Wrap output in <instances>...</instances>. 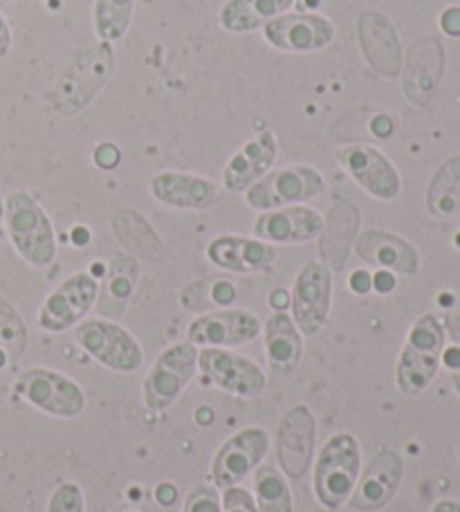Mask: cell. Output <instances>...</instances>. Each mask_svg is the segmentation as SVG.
<instances>
[{
    "label": "cell",
    "mask_w": 460,
    "mask_h": 512,
    "mask_svg": "<svg viewBox=\"0 0 460 512\" xmlns=\"http://www.w3.org/2000/svg\"><path fill=\"white\" fill-rule=\"evenodd\" d=\"M115 72L113 43L99 41L79 52L63 70L52 93V108L61 117H77L95 102Z\"/></svg>",
    "instance_id": "1"
},
{
    "label": "cell",
    "mask_w": 460,
    "mask_h": 512,
    "mask_svg": "<svg viewBox=\"0 0 460 512\" xmlns=\"http://www.w3.org/2000/svg\"><path fill=\"white\" fill-rule=\"evenodd\" d=\"M7 232L16 252L34 268H48L57 256L54 227L45 209L25 191H14L5 200Z\"/></svg>",
    "instance_id": "2"
},
{
    "label": "cell",
    "mask_w": 460,
    "mask_h": 512,
    "mask_svg": "<svg viewBox=\"0 0 460 512\" xmlns=\"http://www.w3.org/2000/svg\"><path fill=\"white\" fill-rule=\"evenodd\" d=\"M445 349V328L434 315H422L413 324L398 362V387L418 396L436 378Z\"/></svg>",
    "instance_id": "3"
},
{
    "label": "cell",
    "mask_w": 460,
    "mask_h": 512,
    "mask_svg": "<svg viewBox=\"0 0 460 512\" xmlns=\"http://www.w3.org/2000/svg\"><path fill=\"white\" fill-rule=\"evenodd\" d=\"M321 194H326L324 173L308 164H290L265 173L259 182L245 189V203L256 212H272V209L303 205Z\"/></svg>",
    "instance_id": "4"
},
{
    "label": "cell",
    "mask_w": 460,
    "mask_h": 512,
    "mask_svg": "<svg viewBox=\"0 0 460 512\" xmlns=\"http://www.w3.org/2000/svg\"><path fill=\"white\" fill-rule=\"evenodd\" d=\"M360 477V445L351 434H337L324 445L315 468L317 499L337 510L351 499Z\"/></svg>",
    "instance_id": "5"
},
{
    "label": "cell",
    "mask_w": 460,
    "mask_h": 512,
    "mask_svg": "<svg viewBox=\"0 0 460 512\" xmlns=\"http://www.w3.org/2000/svg\"><path fill=\"white\" fill-rule=\"evenodd\" d=\"M292 322L301 335H317L326 326L333 306V270L321 261H310L294 279Z\"/></svg>",
    "instance_id": "6"
},
{
    "label": "cell",
    "mask_w": 460,
    "mask_h": 512,
    "mask_svg": "<svg viewBox=\"0 0 460 512\" xmlns=\"http://www.w3.org/2000/svg\"><path fill=\"white\" fill-rule=\"evenodd\" d=\"M75 337L81 349H86L108 369L131 373L142 367V346L124 326L108 322V319H88L77 326Z\"/></svg>",
    "instance_id": "7"
},
{
    "label": "cell",
    "mask_w": 460,
    "mask_h": 512,
    "mask_svg": "<svg viewBox=\"0 0 460 512\" xmlns=\"http://www.w3.org/2000/svg\"><path fill=\"white\" fill-rule=\"evenodd\" d=\"M335 25L328 16L315 12L283 14L263 27V36L274 50L290 54H312L333 45Z\"/></svg>",
    "instance_id": "8"
},
{
    "label": "cell",
    "mask_w": 460,
    "mask_h": 512,
    "mask_svg": "<svg viewBox=\"0 0 460 512\" xmlns=\"http://www.w3.org/2000/svg\"><path fill=\"white\" fill-rule=\"evenodd\" d=\"M198 369V351L189 342L173 344L155 360L144 382V402L149 409L162 411L178 400Z\"/></svg>",
    "instance_id": "9"
},
{
    "label": "cell",
    "mask_w": 460,
    "mask_h": 512,
    "mask_svg": "<svg viewBox=\"0 0 460 512\" xmlns=\"http://www.w3.org/2000/svg\"><path fill=\"white\" fill-rule=\"evenodd\" d=\"M445 75V50L436 36L411 45L402 63V93L413 106L427 108L434 102Z\"/></svg>",
    "instance_id": "10"
},
{
    "label": "cell",
    "mask_w": 460,
    "mask_h": 512,
    "mask_svg": "<svg viewBox=\"0 0 460 512\" xmlns=\"http://www.w3.org/2000/svg\"><path fill=\"white\" fill-rule=\"evenodd\" d=\"M344 171L368 196L377 200H395L400 196L402 180L395 164L371 144H346L337 151Z\"/></svg>",
    "instance_id": "11"
},
{
    "label": "cell",
    "mask_w": 460,
    "mask_h": 512,
    "mask_svg": "<svg viewBox=\"0 0 460 512\" xmlns=\"http://www.w3.org/2000/svg\"><path fill=\"white\" fill-rule=\"evenodd\" d=\"M357 43L362 57L377 75L393 79L400 77L404 63V48L395 25L384 12L366 9L357 18Z\"/></svg>",
    "instance_id": "12"
},
{
    "label": "cell",
    "mask_w": 460,
    "mask_h": 512,
    "mask_svg": "<svg viewBox=\"0 0 460 512\" xmlns=\"http://www.w3.org/2000/svg\"><path fill=\"white\" fill-rule=\"evenodd\" d=\"M99 297V281L92 272H77L45 299L39 313L41 328L50 333H63L79 324L95 306Z\"/></svg>",
    "instance_id": "13"
},
{
    "label": "cell",
    "mask_w": 460,
    "mask_h": 512,
    "mask_svg": "<svg viewBox=\"0 0 460 512\" xmlns=\"http://www.w3.org/2000/svg\"><path fill=\"white\" fill-rule=\"evenodd\" d=\"M18 391L36 409L57 418H75L86 407V396L75 380L50 369H30L18 380Z\"/></svg>",
    "instance_id": "14"
},
{
    "label": "cell",
    "mask_w": 460,
    "mask_h": 512,
    "mask_svg": "<svg viewBox=\"0 0 460 512\" xmlns=\"http://www.w3.org/2000/svg\"><path fill=\"white\" fill-rule=\"evenodd\" d=\"M198 369L207 382L234 396L252 398L265 391V373L245 355L205 346L198 353Z\"/></svg>",
    "instance_id": "15"
},
{
    "label": "cell",
    "mask_w": 460,
    "mask_h": 512,
    "mask_svg": "<svg viewBox=\"0 0 460 512\" xmlns=\"http://www.w3.org/2000/svg\"><path fill=\"white\" fill-rule=\"evenodd\" d=\"M263 324L250 310H216L193 319L187 328L189 344L193 346H241L261 335Z\"/></svg>",
    "instance_id": "16"
},
{
    "label": "cell",
    "mask_w": 460,
    "mask_h": 512,
    "mask_svg": "<svg viewBox=\"0 0 460 512\" xmlns=\"http://www.w3.org/2000/svg\"><path fill=\"white\" fill-rule=\"evenodd\" d=\"M324 230V216L317 209L306 205H292L261 212L254 221V239L265 243L297 245L310 243L321 236Z\"/></svg>",
    "instance_id": "17"
},
{
    "label": "cell",
    "mask_w": 460,
    "mask_h": 512,
    "mask_svg": "<svg viewBox=\"0 0 460 512\" xmlns=\"http://www.w3.org/2000/svg\"><path fill=\"white\" fill-rule=\"evenodd\" d=\"M268 434L263 429H243L236 436L220 447L216 454L211 477H214L218 488H234L250 474L256 465L268 454Z\"/></svg>",
    "instance_id": "18"
},
{
    "label": "cell",
    "mask_w": 460,
    "mask_h": 512,
    "mask_svg": "<svg viewBox=\"0 0 460 512\" xmlns=\"http://www.w3.org/2000/svg\"><path fill=\"white\" fill-rule=\"evenodd\" d=\"M315 418L308 407H294L283 416L276 438V454L283 472L299 479L308 472L312 452H315Z\"/></svg>",
    "instance_id": "19"
},
{
    "label": "cell",
    "mask_w": 460,
    "mask_h": 512,
    "mask_svg": "<svg viewBox=\"0 0 460 512\" xmlns=\"http://www.w3.org/2000/svg\"><path fill=\"white\" fill-rule=\"evenodd\" d=\"M149 187L151 196L158 203L173 209H209L223 196V191L214 180L182 171L155 173Z\"/></svg>",
    "instance_id": "20"
},
{
    "label": "cell",
    "mask_w": 460,
    "mask_h": 512,
    "mask_svg": "<svg viewBox=\"0 0 460 512\" xmlns=\"http://www.w3.org/2000/svg\"><path fill=\"white\" fill-rule=\"evenodd\" d=\"M276 158H279V140L276 133L265 128L252 140H247L238 149L223 171V185L229 191H245L254 182H259L265 173H270Z\"/></svg>",
    "instance_id": "21"
},
{
    "label": "cell",
    "mask_w": 460,
    "mask_h": 512,
    "mask_svg": "<svg viewBox=\"0 0 460 512\" xmlns=\"http://www.w3.org/2000/svg\"><path fill=\"white\" fill-rule=\"evenodd\" d=\"M355 254L366 265L413 277L420 270V256L409 241L382 230H366L355 239Z\"/></svg>",
    "instance_id": "22"
},
{
    "label": "cell",
    "mask_w": 460,
    "mask_h": 512,
    "mask_svg": "<svg viewBox=\"0 0 460 512\" xmlns=\"http://www.w3.org/2000/svg\"><path fill=\"white\" fill-rule=\"evenodd\" d=\"M404 463L398 452H380L368 465L360 486L353 490L351 508L360 512H375L384 508L400 488Z\"/></svg>",
    "instance_id": "23"
},
{
    "label": "cell",
    "mask_w": 460,
    "mask_h": 512,
    "mask_svg": "<svg viewBox=\"0 0 460 512\" xmlns=\"http://www.w3.org/2000/svg\"><path fill=\"white\" fill-rule=\"evenodd\" d=\"M207 259L220 270L236 274H254L268 270L276 259L270 243L247 236H218L209 243Z\"/></svg>",
    "instance_id": "24"
},
{
    "label": "cell",
    "mask_w": 460,
    "mask_h": 512,
    "mask_svg": "<svg viewBox=\"0 0 460 512\" xmlns=\"http://www.w3.org/2000/svg\"><path fill=\"white\" fill-rule=\"evenodd\" d=\"M360 227V209L348 200H337L324 218V230H321V256L330 270L342 272L348 254L355 245V234Z\"/></svg>",
    "instance_id": "25"
},
{
    "label": "cell",
    "mask_w": 460,
    "mask_h": 512,
    "mask_svg": "<svg viewBox=\"0 0 460 512\" xmlns=\"http://www.w3.org/2000/svg\"><path fill=\"white\" fill-rule=\"evenodd\" d=\"M265 353H268V364L274 376L285 378L299 367L303 337L285 310L270 315L265 322Z\"/></svg>",
    "instance_id": "26"
},
{
    "label": "cell",
    "mask_w": 460,
    "mask_h": 512,
    "mask_svg": "<svg viewBox=\"0 0 460 512\" xmlns=\"http://www.w3.org/2000/svg\"><path fill=\"white\" fill-rule=\"evenodd\" d=\"M294 3L297 0H227L218 12V23L229 34H250L288 14Z\"/></svg>",
    "instance_id": "27"
},
{
    "label": "cell",
    "mask_w": 460,
    "mask_h": 512,
    "mask_svg": "<svg viewBox=\"0 0 460 512\" xmlns=\"http://www.w3.org/2000/svg\"><path fill=\"white\" fill-rule=\"evenodd\" d=\"M110 227H113L117 243L128 254H133L135 259L149 263L162 261L164 243L160 234L153 230V225L140 212H135V209H119L113 221H110Z\"/></svg>",
    "instance_id": "28"
},
{
    "label": "cell",
    "mask_w": 460,
    "mask_h": 512,
    "mask_svg": "<svg viewBox=\"0 0 460 512\" xmlns=\"http://www.w3.org/2000/svg\"><path fill=\"white\" fill-rule=\"evenodd\" d=\"M427 209L436 218H449L460 209V155L445 160L434 173L427 189Z\"/></svg>",
    "instance_id": "29"
},
{
    "label": "cell",
    "mask_w": 460,
    "mask_h": 512,
    "mask_svg": "<svg viewBox=\"0 0 460 512\" xmlns=\"http://www.w3.org/2000/svg\"><path fill=\"white\" fill-rule=\"evenodd\" d=\"M135 0H95L92 7V27L99 41H122L133 21Z\"/></svg>",
    "instance_id": "30"
},
{
    "label": "cell",
    "mask_w": 460,
    "mask_h": 512,
    "mask_svg": "<svg viewBox=\"0 0 460 512\" xmlns=\"http://www.w3.org/2000/svg\"><path fill=\"white\" fill-rule=\"evenodd\" d=\"M259 512H292V495L283 474L265 465L254 477Z\"/></svg>",
    "instance_id": "31"
},
{
    "label": "cell",
    "mask_w": 460,
    "mask_h": 512,
    "mask_svg": "<svg viewBox=\"0 0 460 512\" xmlns=\"http://www.w3.org/2000/svg\"><path fill=\"white\" fill-rule=\"evenodd\" d=\"M27 349V328L16 308L0 297V351L7 360L16 362Z\"/></svg>",
    "instance_id": "32"
},
{
    "label": "cell",
    "mask_w": 460,
    "mask_h": 512,
    "mask_svg": "<svg viewBox=\"0 0 460 512\" xmlns=\"http://www.w3.org/2000/svg\"><path fill=\"white\" fill-rule=\"evenodd\" d=\"M135 279H137V270H135V261L133 259H122V256H117L115 259V270L110 274V281H108V295L110 299L119 301V304H124L131 297V292L135 288Z\"/></svg>",
    "instance_id": "33"
},
{
    "label": "cell",
    "mask_w": 460,
    "mask_h": 512,
    "mask_svg": "<svg viewBox=\"0 0 460 512\" xmlns=\"http://www.w3.org/2000/svg\"><path fill=\"white\" fill-rule=\"evenodd\" d=\"M48 512H84V495L77 483H63L52 495Z\"/></svg>",
    "instance_id": "34"
},
{
    "label": "cell",
    "mask_w": 460,
    "mask_h": 512,
    "mask_svg": "<svg viewBox=\"0 0 460 512\" xmlns=\"http://www.w3.org/2000/svg\"><path fill=\"white\" fill-rule=\"evenodd\" d=\"M184 512H223V510H220L216 490H211L207 486H198L191 490L187 504H184Z\"/></svg>",
    "instance_id": "35"
},
{
    "label": "cell",
    "mask_w": 460,
    "mask_h": 512,
    "mask_svg": "<svg viewBox=\"0 0 460 512\" xmlns=\"http://www.w3.org/2000/svg\"><path fill=\"white\" fill-rule=\"evenodd\" d=\"M92 162L101 171H113L122 164V149L115 142H99L92 151Z\"/></svg>",
    "instance_id": "36"
},
{
    "label": "cell",
    "mask_w": 460,
    "mask_h": 512,
    "mask_svg": "<svg viewBox=\"0 0 460 512\" xmlns=\"http://www.w3.org/2000/svg\"><path fill=\"white\" fill-rule=\"evenodd\" d=\"M225 512H259L252 495L243 488L225 490Z\"/></svg>",
    "instance_id": "37"
},
{
    "label": "cell",
    "mask_w": 460,
    "mask_h": 512,
    "mask_svg": "<svg viewBox=\"0 0 460 512\" xmlns=\"http://www.w3.org/2000/svg\"><path fill=\"white\" fill-rule=\"evenodd\" d=\"M234 299H236L234 283L220 279L209 286V301L214 306H232Z\"/></svg>",
    "instance_id": "38"
},
{
    "label": "cell",
    "mask_w": 460,
    "mask_h": 512,
    "mask_svg": "<svg viewBox=\"0 0 460 512\" xmlns=\"http://www.w3.org/2000/svg\"><path fill=\"white\" fill-rule=\"evenodd\" d=\"M368 128H371V135L375 137V140H389V137L395 133V120L386 113H375L371 117V124H368Z\"/></svg>",
    "instance_id": "39"
},
{
    "label": "cell",
    "mask_w": 460,
    "mask_h": 512,
    "mask_svg": "<svg viewBox=\"0 0 460 512\" xmlns=\"http://www.w3.org/2000/svg\"><path fill=\"white\" fill-rule=\"evenodd\" d=\"M348 288H351L355 295H368L373 290V274L368 270H355L348 279Z\"/></svg>",
    "instance_id": "40"
},
{
    "label": "cell",
    "mask_w": 460,
    "mask_h": 512,
    "mask_svg": "<svg viewBox=\"0 0 460 512\" xmlns=\"http://www.w3.org/2000/svg\"><path fill=\"white\" fill-rule=\"evenodd\" d=\"M440 30L447 36H460V7H447L440 14Z\"/></svg>",
    "instance_id": "41"
},
{
    "label": "cell",
    "mask_w": 460,
    "mask_h": 512,
    "mask_svg": "<svg viewBox=\"0 0 460 512\" xmlns=\"http://www.w3.org/2000/svg\"><path fill=\"white\" fill-rule=\"evenodd\" d=\"M445 324H447V331L452 335L454 344L460 349V301L454 299V304L447 308V315H445Z\"/></svg>",
    "instance_id": "42"
},
{
    "label": "cell",
    "mask_w": 460,
    "mask_h": 512,
    "mask_svg": "<svg viewBox=\"0 0 460 512\" xmlns=\"http://www.w3.org/2000/svg\"><path fill=\"white\" fill-rule=\"evenodd\" d=\"M373 290L380 292V295H389L395 290V277L389 270H377L373 274Z\"/></svg>",
    "instance_id": "43"
},
{
    "label": "cell",
    "mask_w": 460,
    "mask_h": 512,
    "mask_svg": "<svg viewBox=\"0 0 460 512\" xmlns=\"http://www.w3.org/2000/svg\"><path fill=\"white\" fill-rule=\"evenodd\" d=\"M12 50V27H9L7 18L0 14V59L7 57Z\"/></svg>",
    "instance_id": "44"
},
{
    "label": "cell",
    "mask_w": 460,
    "mask_h": 512,
    "mask_svg": "<svg viewBox=\"0 0 460 512\" xmlns=\"http://www.w3.org/2000/svg\"><path fill=\"white\" fill-rule=\"evenodd\" d=\"M270 306L274 308V313H283V310L290 306V295H288V292H285L283 288H276V290H272V295H270Z\"/></svg>",
    "instance_id": "45"
},
{
    "label": "cell",
    "mask_w": 460,
    "mask_h": 512,
    "mask_svg": "<svg viewBox=\"0 0 460 512\" xmlns=\"http://www.w3.org/2000/svg\"><path fill=\"white\" fill-rule=\"evenodd\" d=\"M176 497H178V490L173 488L171 483H162V486L155 490V499H158L162 506H171L173 501H176Z\"/></svg>",
    "instance_id": "46"
},
{
    "label": "cell",
    "mask_w": 460,
    "mask_h": 512,
    "mask_svg": "<svg viewBox=\"0 0 460 512\" xmlns=\"http://www.w3.org/2000/svg\"><path fill=\"white\" fill-rule=\"evenodd\" d=\"M72 241H75V245H86L90 241V232L88 227H75V232H72Z\"/></svg>",
    "instance_id": "47"
},
{
    "label": "cell",
    "mask_w": 460,
    "mask_h": 512,
    "mask_svg": "<svg viewBox=\"0 0 460 512\" xmlns=\"http://www.w3.org/2000/svg\"><path fill=\"white\" fill-rule=\"evenodd\" d=\"M431 512H460V504H456V501H438Z\"/></svg>",
    "instance_id": "48"
},
{
    "label": "cell",
    "mask_w": 460,
    "mask_h": 512,
    "mask_svg": "<svg viewBox=\"0 0 460 512\" xmlns=\"http://www.w3.org/2000/svg\"><path fill=\"white\" fill-rule=\"evenodd\" d=\"M198 420H200V425H209L211 420H214V414H211V411H209L207 407H202V409L198 411Z\"/></svg>",
    "instance_id": "49"
},
{
    "label": "cell",
    "mask_w": 460,
    "mask_h": 512,
    "mask_svg": "<svg viewBox=\"0 0 460 512\" xmlns=\"http://www.w3.org/2000/svg\"><path fill=\"white\" fill-rule=\"evenodd\" d=\"M324 3H326L330 9H339V7H344L346 3H351V0H324Z\"/></svg>",
    "instance_id": "50"
},
{
    "label": "cell",
    "mask_w": 460,
    "mask_h": 512,
    "mask_svg": "<svg viewBox=\"0 0 460 512\" xmlns=\"http://www.w3.org/2000/svg\"><path fill=\"white\" fill-rule=\"evenodd\" d=\"M452 382H454V389H456V393L460 396V373H456V376L452 378Z\"/></svg>",
    "instance_id": "51"
},
{
    "label": "cell",
    "mask_w": 460,
    "mask_h": 512,
    "mask_svg": "<svg viewBox=\"0 0 460 512\" xmlns=\"http://www.w3.org/2000/svg\"><path fill=\"white\" fill-rule=\"evenodd\" d=\"M9 3H16V0H0V5H9Z\"/></svg>",
    "instance_id": "52"
},
{
    "label": "cell",
    "mask_w": 460,
    "mask_h": 512,
    "mask_svg": "<svg viewBox=\"0 0 460 512\" xmlns=\"http://www.w3.org/2000/svg\"><path fill=\"white\" fill-rule=\"evenodd\" d=\"M124 512H137V510H124Z\"/></svg>",
    "instance_id": "53"
}]
</instances>
